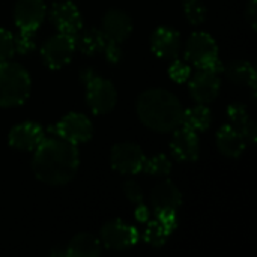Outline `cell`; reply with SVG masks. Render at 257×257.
Returning <instances> with one entry per match:
<instances>
[{
	"mask_svg": "<svg viewBox=\"0 0 257 257\" xmlns=\"http://www.w3.org/2000/svg\"><path fill=\"white\" fill-rule=\"evenodd\" d=\"M14 45H15V51L20 53V54H27V53L33 51L35 47H36L35 30L20 29L18 35L14 38Z\"/></svg>",
	"mask_w": 257,
	"mask_h": 257,
	"instance_id": "obj_26",
	"label": "cell"
},
{
	"mask_svg": "<svg viewBox=\"0 0 257 257\" xmlns=\"http://www.w3.org/2000/svg\"><path fill=\"white\" fill-rule=\"evenodd\" d=\"M245 139L244 136L235 130L232 125H224L217 133V146L218 151L229 158H238L245 151Z\"/></svg>",
	"mask_w": 257,
	"mask_h": 257,
	"instance_id": "obj_18",
	"label": "cell"
},
{
	"mask_svg": "<svg viewBox=\"0 0 257 257\" xmlns=\"http://www.w3.org/2000/svg\"><path fill=\"white\" fill-rule=\"evenodd\" d=\"M123 193H125V196L128 197L130 202H133V203H136V205L143 203V191H142V188L137 185V182H134V181L125 182V184H123Z\"/></svg>",
	"mask_w": 257,
	"mask_h": 257,
	"instance_id": "obj_30",
	"label": "cell"
},
{
	"mask_svg": "<svg viewBox=\"0 0 257 257\" xmlns=\"http://www.w3.org/2000/svg\"><path fill=\"white\" fill-rule=\"evenodd\" d=\"M245 14H247V17H248V21H250L251 27L256 30V17H257L256 0H251V2H250V5H248V8H247Z\"/></svg>",
	"mask_w": 257,
	"mask_h": 257,
	"instance_id": "obj_32",
	"label": "cell"
},
{
	"mask_svg": "<svg viewBox=\"0 0 257 257\" xmlns=\"http://www.w3.org/2000/svg\"><path fill=\"white\" fill-rule=\"evenodd\" d=\"M74 51V36L59 33L45 41V44L41 48V56L44 59V63L50 69H60L71 62Z\"/></svg>",
	"mask_w": 257,
	"mask_h": 257,
	"instance_id": "obj_6",
	"label": "cell"
},
{
	"mask_svg": "<svg viewBox=\"0 0 257 257\" xmlns=\"http://www.w3.org/2000/svg\"><path fill=\"white\" fill-rule=\"evenodd\" d=\"M15 54L14 36L9 30L0 27V62L11 60Z\"/></svg>",
	"mask_w": 257,
	"mask_h": 257,
	"instance_id": "obj_28",
	"label": "cell"
},
{
	"mask_svg": "<svg viewBox=\"0 0 257 257\" xmlns=\"http://www.w3.org/2000/svg\"><path fill=\"white\" fill-rule=\"evenodd\" d=\"M142 170L151 176H169V173L172 170V163L166 155L160 154L149 160H145Z\"/></svg>",
	"mask_w": 257,
	"mask_h": 257,
	"instance_id": "obj_25",
	"label": "cell"
},
{
	"mask_svg": "<svg viewBox=\"0 0 257 257\" xmlns=\"http://www.w3.org/2000/svg\"><path fill=\"white\" fill-rule=\"evenodd\" d=\"M44 139V130L35 122L18 123L8 134L9 145L18 151H35Z\"/></svg>",
	"mask_w": 257,
	"mask_h": 257,
	"instance_id": "obj_14",
	"label": "cell"
},
{
	"mask_svg": "<svg viewBox=\"0 0 257 257\" xmlns=\"http://www.w3.org/2000/svg\"><path fill=\"white\" fill-rule=\"evenodd\" d=\"M172 230L161 223L158 218L155 220H148V226L145 229L143 233V239L146 244L152 245V247H163L167 241V238L170 236Z\"/></svg>",
	"mask_w": 257,
	"mask_h": 257,
	"instance_id": "obj_24",
	"label": "cell"
},
{
	"mask_svg": "<svg viewBox=\"0 0 257 257\" xmlns=\"http://www.w3.org/2000/svg\"><path fill=\"white\" fill-rule=\"evenodd\" d=\"M47 15L44 0H17L14 8V21L18 29L36 30Z\"/></svg>",
	"mask_w": 257,
	"mask_h": 257,
	"instance_id": "obj_12",
	"label": "cell"
},
{
	"mask_svg": "<svg viewBox=\"0 0 257 257\" xmlns=\"http://www.w3.org/2000/svg\"><path fill=\"white\" fill-rule=\"evenodd\" d=\"M151 205L155 214L178 212L182 205V194L172 181H163L151 193Z\"/></svg>",
	"mask_w": 257,
	"mask_h": 257,
	"instance_id": "obj_15",
	"label": "cell"
},
{
	"mask_svg": "<svg viewBox=\"0 0 257 257\" xmlns=\"http://www.w3.org/2000/svg\"><path fill=\"white\" fill-rule=\"evenodd\" d=\"M81 80L86 83L87 104L95 114L110 113L117 102V92L111 81L95 75L90 69L81 74Z\"/></svg>",
	"mask_w": 257,
	"mask_h": 257,
	"instance_id": "obj_5",
	"label": "cell"
},
{
	"mask_svg": "<svg viewBox=\"0 0 257 257\" xmlns=\"http://www.w3.org/2000/svg\"><path fill=\"white\" fill-rule=\"evenodd\" d=\"M146 157L140 146L134 143H117L110 154L111 167L123 175H136L142 172Z\"/></svg>",
	"mask_w": 257,
	"mask_h": 257,
	"instance_id": "obj_8",
	"label": "cell"
},
{
	"mask_svg": "<svg viewBox=\"0 0 257 257\" xmlns=\"http://www.w3.org/2000/svg\"><path fill=\"white\" fill-rule=\"evenodd\" d=\"M169 75L176 83H185L191 77V69L188 62L185 60H175L169 68Z\"/></svg>",
	"mask_w": 257,
	"mask_h": 257,
	"instance_id": "obj_29",
	"label": "cell"
},
{
	"mask_svg": "<svg viewBox=\"0 0 257 257\" xmlns=\"http://www.w3.org/2000/svg\"><path fill=\"white\" fill-rule=\"evenodd\" d=\"M139 208L136 209V218L142 223H146L149 220V211L146 209V206H143V203L137 205Z\"/></svg>",
	"mask_w": 257,
	"mask_h": 257,
	"instance_id": "obj_33",
	"label": "cell"
},
{
	"mask_svg": "<svg viewBox=\"0 0 257 257\" xmlns=\"http://www.w3.org/2000/svg\"><path fill=\"white\" fill-rule=\"evenodd\" d=\"M101 30L105 35V38L120 44L131 35L133 21L126 12L120 9H111L104 15Z\"/></svg>",
	"mask_w": 257,
	"mask_h": 257,
	"instance_id": "obj_17",
	"label": "cell"
},
{
	"mask_svg": "<svg viewBox=\"0 0 257 257\" xmlns=\"http://www.w3.org/2000/svg\"><path fill=\"white\" fill-rule=\"evenodd\" d=\"M184 11L188 21L194 26L203 23L206 17V8L200 0H184Z\"/></svg>",
	"mask_w": 257,
	"mask_h": 257,
	"instance_id": "obj_27",
	"label": "cell"
},
{
	"mask_svg": "<svg viewBox=\"0 0 257 257\" xmlns=\"http://www.w3.org/2000/svg\"><path fill=\"white\" fill-rule=\"evenodd\" d=\"M101 241L108 250L122 251V250H128L137 244L139 233L133 226H130L120 220H113L102 226Z\"/></svg>",
	"mask_w": 257,
	"mask_h": 257,
	"instance_id": "obj_9",
	"label": "cell"
},
{
	"mask_svg": "<svg viewBox=\"0 0 257 257\" xmlns=\"http://www.w3.org/2000/svg\"><path fill=\"white\" fill-rule=\"evenodd\" d=\"M212 122V116L209 108H206L203 104H199L196 107H191L188 110H184L182 116V125L185 128H190L193 131H205L209 128Z\"/></svg>",
	"mask_w": 257,
	"mask_h": 257,
	"instance_id": "obj_23",
	"label": "cell"
},
{
	"mask_svg": "<svg viewBox=\"0 0 257 257\" xmlns=\"http://www.w3.org/2000/svg\"><path fill=\"white\" fill-rule=\"evenodd\" d=\"M74 44L75 48L86 54V56H93L96 53H102L104 47L107 44V38L99 29H86L80 30L78 33L74 35Z\"/></svg>",
	"mask_w": 257,
	"mask_h": 257,
	"instance_id": "obj_19",
	"label": "cell"
},
{
	"mask_svg": "<svg viewBox=\"0 0 257 257\" xmlns=\"http://www.w3.org/2000/svg\"><path fill=\"white\" fill-rule=\"evenodd\" d=\"M185 60L197 69L223 72L224 66L218 59V47L215 39L205 32H197L190 36L185 45Z\"/></svg>",
	"mask_w": 257,
	"mask_h": 257,
	"instance_id": "obj_4",
	"label": "cell"
},
{
	"mask_svg": "<svg viewBox=\"0 0 257 257\" xmlns=\"http://www.w3.org/2000/svg\"><path fill=\"white\" fill-rule=\"evenodd\" d=\"M65 254L69 257H96L101 254V242L89 233H80L71 239Z\"/></svg>",
	"mask_w": 257,
	"mask_h": 257,
	"instance_id": "obj_22",
	"label": "cell"
},
{
	"mask_svg": "<svg viewBox=\"0 0 257 257\" xmlns=\"http://www.w3.org/2000/svg\"><path fill=\"white\" fill-rule=\"evenodd\" d=\"M227 116L230 119V125L244 136L245 142L254 145L257 139V128L247 108L241 104H233L227 108Z\"/></svg>",
	"mask_w": 257,
	"mask_h": 257,
	"instance_id": "obj_20",
	"label": "cell"
},
{
	"mask_svg": "<svg viewBox=\"0 0 257 257\" xmlns=\"http://www.w3.org/2000/svg\"><path fill=\"white\" fill-rule=\"evenodd\" d=\"M30 75L23 66L9 60L0 62V107L21 105L30 95Z\"/></svg>",
	"mask_w": 257,
	"mask_h": 257,
	"instance_id": "obj_3",
	"label": "cell"
},
{
	"mask_svg": "<svg viewBox=\"0 0 257 257\" xmlns=\"http://www.w3.org/2000/svg\"><path fill=\"white\" fill-rule=\"evenodd\" d=\"M50 131L56 133V136H59L60 139H63L72 145L84 143V142L90 140L93 136L92 122L89 120V117H86L84 114H80V113L66 114L54 126H51Z\"/></svg>",
	"mask_w": 257,
	"mask_h": 257,
	"instance_id": "obj_7",
	"label": "cell"
},
{
	"mask_svg": "<svg viewBox=\"0 0 257 257\" xmlns=\"http://www.w3.org/2000/svg\"><path fill=\"white\" fill-rule=\"evenodd\" d=\"M137 114L149 130L173 133L182 125L184 108L173 93L164 89H149L137 99Z\"/></svg>",
	"mask_w": 257,
	"mask_h": 257,
	"instance_id": "obj_2",
	"label": "cell"
},
{
	"mask_svg": "<svg viewBox=\"0 0 257 257\" xmlns=\"http://www.w3.org/2000/svg\"><path fill=\"white\" fill-rule=\"evenodd\" d=\"M104 56L105 59L110 62V63H117L122 57V50H120V44L114 42V41H110L107 38V44L104 47Z\"/></svg>",
	"mask_w": 257,
	"mask_h": 257,
	"instance_id": "obj_31",
	"label": "cell"
},
{
	"mask_svg": "<svg viewBox=\"0 0 257 257\" xmlns=\"http://www.w3.org/2000/svg\"><path fill=\"white\" fill-rule=\"evenodd\" d=\"M50 20L59 33L74 36L83 29V18L72 2H57L50 9Z\"/></svg>",
	"mask_w": 257,
	"mask_h": 257,
	"instance_id": "obj_10",
	"label": "cell"
},
{
	"mask_svg": "<svg viewBox=\"0 0 257 257\" xmlns=\"http://www.w3.org/2000/svg\"><path fill=\"white\" fill-rule=\"evenodd\" d=\"M223 71L226 72V75L230 81L241 84V86H248L250 89H253V92L256 90V69L250 62L233 60Z\"/></svg>",
	"mask_w": 257,
	"mask_h": 257,
	"instance_id": "obj_21",
	"label": "cell"
},
{
	"mask_svg": "<svg viewBox=\"0 0 257 257\" xmlns=\"http://www.w3.org/2000/svg\"><path fill=\"white\" fill-rule=\"evenodd\" d=\"M170 149L179 161H196L200 154V143L196 131L185 126L176 128L170 142Z\"/></svg>",
	"mask_w": 257,
	"mask_h": 257,
	"instance_id": "obj_13",
	"label": "cell"
},
{
	"mask_svg": "<svg viewBox=\"0 0 257 257\" xmlns=\"http://www.w3.org/2000/svg\"><path fill=\"white\" fill-rule=\"evenodd\" d=\"M151 48L161 59H175L181 51V36L172 27H158L151 36Z\"/></svg>",
	"mask_w": 257,
	"mask_h": 257,
	"instance_id": "obj_16",
	"label": "cell"
},
{
	"mask_svg": "<svg viewBox=\"0 0 257 257\" xmlns=\"http://www.w3.org/2000/svg\"><path fill=\"white\" fill-rule=\"evenodd\" d=\"M80 155L75 145L57 137L44 139L35 149L32 170L35 176L51 187L71 182L78 170Z\"/></svg>",
	"mask_w": 257,
	"mask_h": 257,
	"instance_id": "obj_1",
	"label": "cell"
},
{
	"mask_svg": "<svg viewBox=\"0 0 257 257\" xmlns=\"http://www.w3.org/2000/svg\"><path fill=\"white\" fill-rule=\"evenodd\" d=\"M220 78L218 74L206 69H199L190 80V93L197 104H211L215 101L220 92Z\"/></svg>",
	"mask_w": 257,
	"mask_h": 257,
	"instance_id": "obj_11",
	"label": "cell"
}]
</instances>
